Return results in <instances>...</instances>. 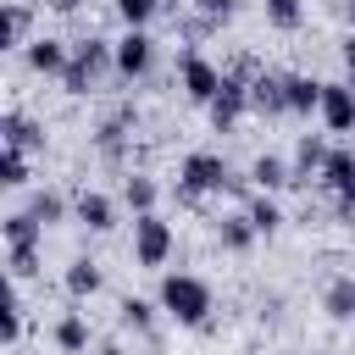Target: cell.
Instances as JSON below:
<instances>
[{
  "instance_id": "obj_1",
  "label": "cell",
  "mask_w": 355,
  "mask_h": 355,
  "mask_svg": "<svg viewBox=\"0 0 355 355\" xmlns=\"http://www.w3.org/2000/svg\"><path fill=\"white\" fill-rule=\"evenodd\" d=\"M155 305H161L178 327H205L216 300H211V283H205V277H194V272H161Z\"/></svg>"
},
{
  "instance_id": "obj_2",
  "label": "cell",
  "mask_w": 355,
  "mask_h": 355,
  "mask_svg": "<svg viewBox=\"0 0 355 355\" xmlns=\"http://www.w3.org/2000/svg\"><path fill=\"white\" fill-rule=\"evenodd\" d=\"M222 189H233V172L216 150H189L178 161V200L183 205H200L205 194H222Z\"/></svg>"
},
{
  "instance_id": "obj_3",
  "label": "cell",
  "mask_w": 355,
  "mask_h": 355,
  "mask_svg": "<svg viewBox=\"0 0 355 355\" xmlns=\"http://www.w3.org/2000/svg\"><path fill=\"white\" fill-rule=\"evenodd\" d=\"M105 72H116V55H111V39H78L72 44V67L61 72V89L67 94H94L105 83Z\"/></svg>"
},
{
  "instance_id": "obj_4",
  "label": "cell",
  "mask_w": 355,
  "mask_h": 355,
  "mask_svg": "<svg viewBox=\"0 0 355 355\" xmlns=\"http://www.w3.org/2000/svg\"><path fill=\"white\" fill-rule=\"evenodd\" d=\"M250 78H255V67H250V61H239V67H227V72H222L216 100L205 105V116H211V128H216V133H233V128H239V116L250 111Z\"/></svg>"
},
{
  "instance_id": "obj_5",
  "label": "cell",
  "mask_w": 355,
  "mask_h": 355,
  "mask_svg": "<svg viewBox=\"0 0 355 355\" xmlns=\"http://www.w3.org/2000/svg\"><path fill=\"white\" fill-rule=\"evenodd\" d=\"M172 244H178V239H172V222H166L161 211L133 216V261H139V266H150V272L166 266V261H172Z\"/></svg>"
},
{
  "instance_id": "obj_6",
  "label": "cell",
  "mask_w": 355,
  "mask_h": 355,
  "mask_svg": "<svg viewBox=\"0 0 355 355\" xmlns=\"http://www.w3.org/2000/svg\"><path fill=\"white\" fill-rule=\"evenodd\" d=\"M111 55H116V78H150V67H155V39H150V28H122L116 39H111Z\"/></svg>"
},
{
  "instance_id": "obj_7",
  "label": "cell",
  "mask_w": 355,
  "mask_h": 355,
  "mask_svg": "<svg viewBox=\"0 0 355 355\" xmlns=\"http://www.w3.org/2000/svg\"><path fill=\"white\" fill-rule=\"evenodd\" d=\"M178 83H183V94H189L194 105H211L216 89H222V67L205 61L200 50H183V55H178Z\"/></svg>"
},
{
  "instance_id": "obj_8",
  "label": "cell",
  "mask_w": 355,
  "mask_h": 355,
  "mask_svg": "<svg viewBox=\"0 0 355 355\" xmlns=\"http://www.w3.org/2000/svg\"><path fill=\"white\" fill-rule=\"evenodd\" d=\"M322 183L338 200V216H355V144H333V155L322 166Z\"/></svg>"
},
{
  "instance_id": "obj_9",
  "label": "cell",
  "mask_w": 355,
  "mask_h": 355,
  "mask_svg": "<svg viewBox=\"0 0 355 355\" xmlns=\"http://www.w3.org/2000/svg\"><path fill=\"white\" fill-rule=\"evenodd\" d=\"M316 116H322L327 133H355V83H349V78H327Z\"/></svg>"
},
{
  "instance_id": "obj_10",
  "label": "cell",
  "mask_w": 355,
  "mask_h": 355,
  "mask_svg": "<svg viewBox=\"0 0 355 355\" xmlns=\"http://www.w3.org/2000/svg\"><path fill=\"white\" fill-rule=\"evenodd\" d=\"M22 61H28V72H44V78H61L67 67H72V44L67 39H55V33H39L28 50H22Z\"/></svg>"
},
{
  "instance_id": "obj_11",
  "label": "cell",
  "mask_w": 355,
  "mask_h": 355,
  "mask_svg": "<svg viewBox=\"0 0 355 355\" xmlns=\"http://www.w3.org/2000/svg\"><path fill=\"white\" fill-rule=\"evenodd\" d=\"M133 128H139V111H133V105H116V111H111V116L94 128V144H100V155H105V161H122V150H128Z\"/></svg>"
},
{
  "instance_id": "obj_12",
  "label": "cell",
  "mask_w": 355,
  "mask_h": 355,
  "mask_svg": "<svg viewBox=\"0 0 355 355\" xmlns=\"http://www.w3.org/2000/svg\"><path fill=\"white\" fill-rule=\"evenodd\" d=\"M72 216H78L89 233H111V227H116V200H111V194H100V189H78Z\"/></svg>"
},
{
  "instance_id": "obj_13",
  "label": "cell",
  "mask_w": 355,
  "mask_h": 355,
  "mask_svg": "<svg viewBox=\"0 0 355 355\" xmlns=\"http://www.w3.org/2000/svg\"><path fill=\"white\" fill-rule=\"evenodd\" d=\"M0 139H6V150L33 155V150H44V122H33L28 111H6L0 116Z\"/></svg>"
},
{
  "instance_id": "obj_14",
  "label": "cell",
  "mask_w": 355,
  "mask_h": 355,
  "mask_svg": "<svg viewBox=\"0 0 355 355\" xmlns=\"http://www.w3.org/2000/svg\"><path fill=\"white\" fill-rule=\"evenodd\" d=\"M250 111H255V116H288L283 72H255V78H250Z\"/></svg>"
},
{
  "instance_id": "obj_15",
  "label": "cell",
  "mask_w": 355,
  "mask_h": 355,
  "mask_svg": "<svg viewBox=\"0 0 355 355\" xmlns=\"http://www.w3.org/2000/svg\"><path fill=\"white\" fill-rule=\"evenodd\" d=\"M283 100H288V116L322 111V78H311V72H283Z\"/></svg>"
},
{
  "instance_id": "obj_16",
  "label": "cell",
  "mask_w": 355,
  "mask_h": 355,
  "mask_svg": "<svg viewBox=\"0 0 355 355\" xmlns=\"http://www.w3.org/2000/svg\"><path fill=\"white\" fill-rule=\"evenodd\" d=\"M327 155H333V144L322 139V133H300L294 139V183H305V178H322V166H327Z\"/></svg>"
},
{
  "instance_id": "obj_17",
  "label": "cell",
  "mask_w": 355,
  "mask_h": 355,
  "mask_svg": "<svg viewBox=\"0 0 355 355\" xmlns=\"http://www.w3.org/2000/svg\"><path fill=\"white\" fill-rule=\"evenodd\" d=\"M288 183H294V166H288L283 155L266 150V155L250 161V189H255V194H277V189H288Z\"/></svg>"
},
{
  "instance_id": "obj_18",
  "label": "cell",
  "mask_w": 355,
  "mask_h": 355,
  "mask_svg": "<svg viewBox=\"0 0 355 355\" xmlns=\"http://www.w3.org/2000/svg\"><path fill=\"white\" fill-rule=\"evenodd\" d=\"M61 288H67L72 300H94V294L105 288V272H100L89 255H78V261H67V272H61Z\"/></svg>"
},
{
  "instance_id": "obj_19",
  "label": "cell",
  "mask_w": 355,
  "mask_h": 355,
  "mask_svg": "<svg viewBox=\"0 0 355 355\" xmlns=\"http://www.w3.org/2000/svg\"><path fill=\"white\" fill-rule=\"evenodd\" d=\"M155 200H161V183H155L150 172H128V178H122V205H128L133 216H150Z\"/></svg>"
},
{
  "instance_id": "obj_20",
  "label": "cell",
  "mask_w": 355,
  "mask_h": 355,
  "mask_svg": "<svg viewBox=\"0 0 355 355\" xmlns=\"http://www.w3.org/2000/svg\"><path fill=\"white\" fill-rule=\"evenodd\" d=\"M255 239H261V233H255V222H250L244 211H233V216H222V222H216V244H222L227 255H244V250H255Z\"/></svg>"
},
{
  "instance_id": "obj_21",
  "label": "cell",
  "mask_w": 355,
  "mask_h": 355,
  "mask_svg": "<svg viewBox=\"0 0 355 355\" xmlns=\"http://www.w3.org/2000/svg\"><path fill=\"white\" fill-rule=\"evenodd\" d=\"M50 344H55L61 355H83V349H89V322H83L78 311L55 316V327H50Z\"/></svg>"
},
{
  "instance_id": "obj_22",
  "label": "cell",
  "mask_w": 355,
  "mask_h": 355,
  "mask_svg": "<svg viewBox=\"0 0 355 355\" xmlns=\"http://www.w3.org/2000/svg\"><path fill=\"white\" fill-rule=\"evenodd\" d=\"M39 266H44V244H6V272H11V283L39 277Z\"/></svg>"
},
{
  "instance_id": "obj_23",
  "label": "cell",
  "mask_w": 355,
  "mask_h": 355,
  "mask_svg": "<svg viewBox=\"0 0 355 355\" xmlns=\"http://www.w3.org/2000/svg\"><path fill=\"white\" fill-rule=\"evenodd\" d=\"M322 311H327L333 322H355V277H333V283L322 288Z\"/></svg>"
},
{
  "instance_id": "obj_24",
  "label": "cell",
  "mask_w": 355,
  "mask_h": 355,
  "mask_svg": "<svg viewBox=\"0 0 355 355\" xmlns=\"http://www.w3.org/2000/svg\"><path fill=\"white\" fill-rule=\"evenodd\" d=\"M6 44L11 50H28L33 44V6L28 0H11L6 6Z\"/></svg>"
},
{
  "instance_id": "obj_25",
  "label": "cell",
  "mask_w": 355,
  "mask_h": 355,
  "mask_svg": "<svg viewBox=\"0 0 355 355\" xmlns=\"http://www.w3.org/2000/svg\"><path fill=\"white\" fill-rule=\"evenodd\" d=\"M22 211H28V216H33L39 227H55V222H67V200H61L55 189H33Z\"/></svg>"
},
{
  "instance_id": "obj_26",
  "label": "cell",
  "mask_w": 355,
  "mask_h": 355,
  "mask_svg": "<svg viewBox=\"0 0 355 355\" xmlns=\"http://www.w3.org/2000/svg\"><path fill=\"white\" fill-rule=\"evenodd\" d=\"M244 216L255 222V233H261V239H272V233L283 227V205H277L272 194H250V200H244Z\"/></svg>"
},
{
  "instance_id": "obj_27",
  "label": "cell",
  "mask_w": 355,
  "mask_h": 355,
  "mask_svg": "<svg viewBox=\"0 0 355 355\" xmlns=\"http://www.w3.org/2000/svg\"><path fill=\"white\" fill-rule=\"evenodd\" d=\"M0 239H6V244H44V227H39L28 211H6V216H0Z\"/></svg>"
},
{
  "instance_id": "obj_28",
  "label": "cell",
  "mask_w": 355,
  "mask_h": 355,
  "mask_svg": "<svg viewBox=\"0 0 355 355\" xmlns=\"http://www.w3.org/2000/svg\"><path fill=\"white\" fill-rule=\"evenodd\" d=\"M155 311H161V305H150V300H139V294H122V305H116L122 327H133V333H155Z\"/></svg>"
},
{
  "instance_id": "obj_29",
  "label": "cell",
  "mask_w": 355,
  "mask_h": 355,
  "mask_svg": "<svg viewBox=\"0 0 355 355\" xmlns=\"http://www.w3.org/2000/svg\"><path fill=\"white\" fill-rule=\"evenodd\" d=\"M261 11H266V22H272L277 33H294V28L305 22V6H300V0H261Z\"/></svg>"
},
{
  "instance_id": "obj_30",
  "label": "cell",
  "mask_w": 355,
  "mask_h": 355,
  "mask_svg": "<svg viewBox=\"0 0 355 355\" xmlns=\"http://www.w3.org/2000/svg\"><path fill=\"white\" fill-rule=\"evenodd\" d=\"M111 6H116L122 28H150V22H155V11H161L166 0H111Z\"/></svg>"
},
{
  "instance_id": "obj_31",
  "label": "cell",
  "mask_w": 355,
  "mask_h": 355,
  "mask_svg": "<svg viewBox=\"0 0 355 355\" xmlns=\"http://www.w3.org/2000/svg\"><path fill=\"white\" fill-rule=\"evenodd\" d=\"M0 189H28V155L22 150H0Z\"/></svg>"
},
{
  "instance_id": "obj_32",
  "label": "cell",
  "mask_w": 355,
  "mask_h": 355,
  "mask_svg": "<svg viewBox=\"0 0 355 355\" xmlns=\"http://www.w3.org/2000/svg\"><path fill=\"white\" fill-rule=\"evenodd\" d=\"M0 338H6V344H17V338H22V300H17V294H11V300H6V311H0Z\"/></svg>"
},
{
  "instance_id": "obj_33",
  "label": "cell",
  "mask_w": 355,
  "mask_h": 355,
  "mask_svg": "<svg viewBox=\"0 0 355 355\" xmlns=\"http://www.w3.org/2000/svg\"><path fill=\"white\" fill-rule=\"evenodd\" d=\"M189 6H194L200 17H211V22H227V17H233V0H189Z\"/></svg>"
},
{
  "instance_id": "obj_34",
  "label": "cell",
  "mask_w": 355,
  "mask_h": 355,
  "mask_svg": "<svg viewBox=\"0 0 355 355\" xmlns=\"http://www.w3.org/2000/svg\"><path fill=\"white\" fill-rule=\"evenodd\" d=\"M338 61H344V78L355 83V33H349V39H338Z\"/></svg>"
},
{
  "instance_id": "obj_35",
  "label": "cell",
  "mask_w": 355,
  "mask_h": 355,
  "mask_svg": "<svg viewBox=\"0 0 355 355\" xmlns=\"http://www.w3.org/2000/svg\"><path fill=\"white\" fill-rule=\"evenodd\" d=\"M44 6H50V11H55V17H72V11H78V6H83V0H44Z\"/></svg>"
},
{
  "instance_id": "obj_36",
  "label": "cell",
  "mask_w": 355,
  "mask_h": 355,
  "mask_svg": "<svg viewBox=\"0 0 355 355\" xmlns=\"http://www.w3.org/2000/svg\"><path fill=\"white\" fill-rule=\"evenodd\" d=\"M100 355H128V349L122 344H100Z\"/></svg>"
},
{
  "instance_id": "obj_37",
  "label": "cell",
  "mask_w": 355,
  "mask_h": 355,
  "mask_svg": "<svg viewBox=\"0 0 355 355\" xmlns=\"http://www.w3.org/2000/svg\"><path fill=\"white\" fill-rule=\"evenodd\" d=\"M344 17H349V28H355V0H344Z\"/></svg>"
}]
</instances>
